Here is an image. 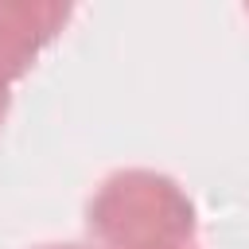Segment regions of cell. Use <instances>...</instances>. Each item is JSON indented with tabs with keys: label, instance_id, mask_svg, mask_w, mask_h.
Wrapping results in <instances>:
<instances>
[{
	"label": "cell",
	"instance_id": "1",
	"mask_svg": "<svg viewBox=\"0 0 249 249\" xmlns=\"http://www.w3.org/2000/svg\"><path fill=\"white\" fill-rule=\"evenodd\" d=\"M89 237L101 249H152L195 241V202L187 191L148 167L113 171L86 206Z\"/></svg>",
	"mask_w": 249,
	"mask_h": 249
},
{
	"label": "cell",
	"instance_id": "2",
	"mask_svg": "<svg viewBox=\"0 0 249 249\" xmlns=\"http://www.w3.org/2000/svg\"><path fill=\"white\" fill-rule=\"evenodd\" d=\"M70 8L47 0H0V78L16 82L58 39Z\"/></svg>",
	"mask_w": 249,
	"mask_h": 249
},
{
	"label": "cell",
	"instance_id": "3",
	"mask_svg": "<svg viewBox=\"0 0 249 249\" xmlns=\"http://www.w3.org/2000/svg\"><path fill=\"white\" fill-rule=\"evenodd\" d=\"M8 101H12V82L0 78V124H4V117H8Z\"/></svg>",
	"mask_w": 249,
	"mask_h": 249
},
{
	"label": "cell",
	"instance_id": "4",
	"mask_svg": "<svg viewBox=\"0 0 249 249\" xmlns=\"http://www.w3.org/2000/svg\"><path fill=\"white\" fill-rule=\"evenodd\" d=\"M152 249H198V241H167V245H152Z\"/></svg>",
	"mask_w": 249,
	"mask_h": 249
},
{
	"label": "cell",
	"instance_id": "5",
	"mask_svg": "<svg viewBox=\"0 0 249 249\" xmlns=\"http://www.w3.org/2000/svg\"><path fill=\"white\" fill-rule=\"evenodd\" d=\"M43 249H82V245H43Z\"/></svg>",
	"mask_w": 249,
	"mask_h": 249
}]
</instances>
